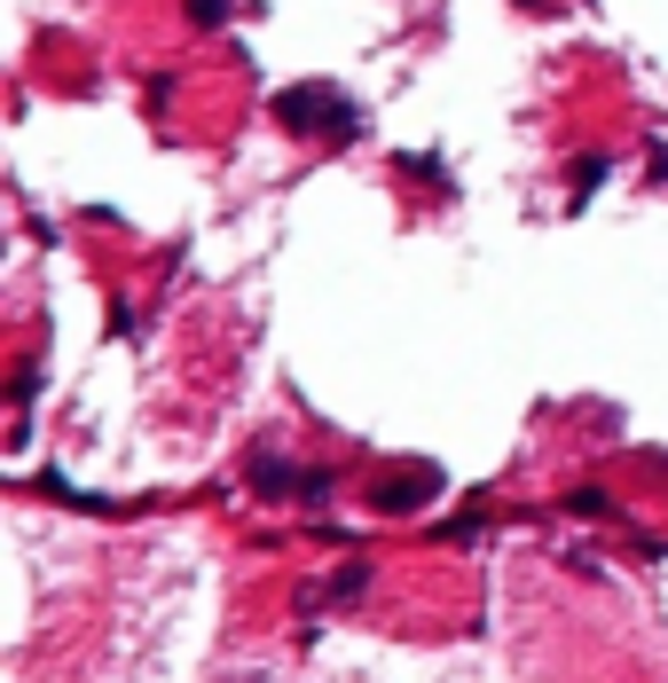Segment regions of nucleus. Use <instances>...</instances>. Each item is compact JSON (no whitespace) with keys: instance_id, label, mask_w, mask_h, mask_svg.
I'll use <instances>...</instances> for the list:
<instances>
[{"instance_id":"f257e3e1","label":"nucleus","mask_w":668,"mask_h":683,"mask_svg":"<svg viewBox=\"0 0 668 683\" xmlns=\"http://www.w3.org/2000/svg\"><path fill=\"white\" fill-rule=\"evenodd\" d=\"M284 118H291V126H330V134H347V126H354V111L330 95V87H299V95H284Z\"/></svg>"}]
</instances>
